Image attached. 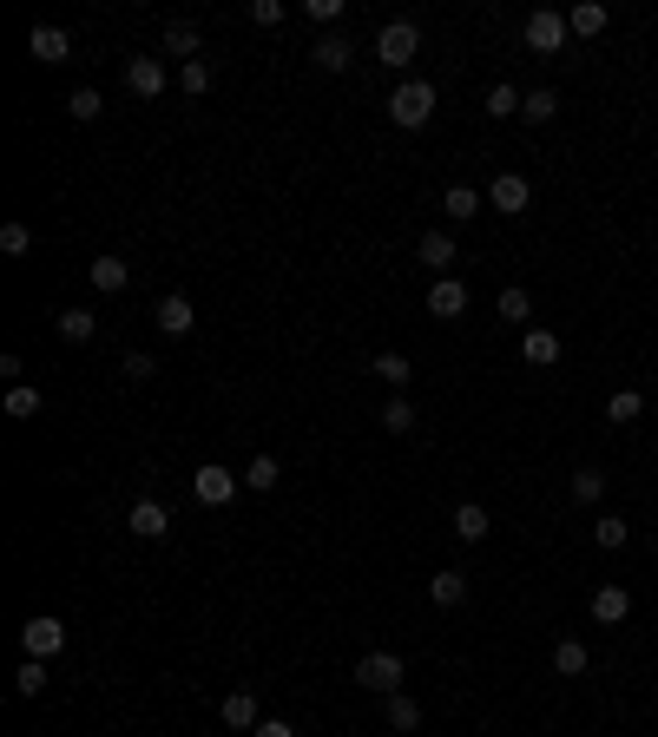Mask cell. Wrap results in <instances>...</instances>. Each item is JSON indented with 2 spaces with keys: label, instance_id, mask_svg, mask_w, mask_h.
<instances>
[{
  "label": "cell",
  "instance_id": "9",
  "mask_svg": "<svg viewBox=\"0 0 658 737\" xmlns=\"http://www.w3.org/2000/svg\"><path fill=\"white\" fill-rule=\"evenodd\" d=\"M27 53L40 66H60V60H73V33H66V27H33L27 33Z\"/></svg>",
  "mask_w": 658,
  "mask_h": 737
},
{
  "label": "cell",
  "instance_id": "26",
  "mask_svg": "<svg viewBox=\"0 0 658 737\" xmlns=\"http://www.w3.org/2000/svg\"><path fill=\"white\" fill-rule=\"evenodd\" d=\"M441 211H448V218H474V211H481V191H474V185H448V191H441Z\"/></svg>",
  "mask_w": 658,
  "mask_h": 737
},
{
  "label": "cell",
  "instance_id": "40",
  "mask_svg": "<svg viewBox=\"0 0 658 737\" xmlns=\"http://www.w3.org/2000/svg\"><path fill=\"white\" fill-rule=\"evenodd\" d=\"M66 112H73V119H99V112H106V99H99L93 86H79V93L66 99Z\"/></svg>",
  "mask_w": 658,
  "mask_h": 737
},
{
  "label": "cell",
  "instance_id": "17",
  "mask_svg": "<svg viewBox=\"0 0 658 737\" xmlns=\"http://www.w3.org/2000/svg\"><path fill=\"white\" fill-rule=\"evenodd\" d=\"M415 257H422L428 270H448V264H455V237H448V231H428L422 244H415Z\"/></svg>",
  "mask_w": 658,
  "mask_h": 737
},
{
  "label": "cell",
  "instance_id": "13",
  "mask_svg": "<svg viewBox=\"0 0 658 737\" xmlns=\"http://www.w3.org/2000/svg\"><path fill=\"white\" fill-rule=\"evenodd\" d=\"M218 718L231 724V731H257V724H264V711H257V698H251V691H231V698L218 705Z\"/></svg>",
  "mask_w": 658,
  "mask_h": 737
},
{
  "label": "cell",
  "instance_id": "43",
  "mask_svg": "<svg viewBox=\"0 0 658 737\" xmlns=\"http://www.w3.org/2000/svg\"><path fill=\"white\" fill-rule=\"evenodd\" d=\"M119 369H126V382H152V376H158V362H152V356H126Z\"/></svg>",
  "mask_w": 658,
  "mask_h": 737
},
{
  "label": "cell",
  "instance_id": "12",
  "mask_svg": "<svg viewBox=\"0 0 658 737\" xmlns=\"http://www.w3.org/2000/svg\"><path fill=\"white\" fill-rule=\"evenodd\" d=\"M593 619H599V626H626V619H632V593H626V586H599V593H593Z\"/></svg>",
  "mask_w": 658,
  "mask_h": 737
},
{
  "label": "cell",
  "instance_id": "44",
  "mask_svg": "<svg viewBox=\"0 0 658 737\" xmlns=\"http://www.w3.org/2000/svg\"><path fill=\"white\" fill-rule=\"evenodd\" d=\"M251 737H297V731H290V724H283V718H264V724H257Z\"/></svg>",
  "mask_w": 658,
  "mask_h": 737
},
{
  "label": "cell",
  "instance_id": "36",
  "mask_svg": "<svg viewBox=\"0 0 658 737\" xmlns=\"http://www.w3.org/2000/svg\"><path fill=\"white\" fill-rule=\"evenodd\" d=\"M178 86H185L191 99H198V93H211V66H204V60H185V66H178Z\"/></svg>",
  "mask_w": 658,
  "mask_h": 737
},
{
  "label": "cell",
  "instance_id": "39",
  "mask_svg": "<svg viewBox=\"0 0 658 737\" xmlns=\"http://www.w3.org/2000/svg\"><path fill=\"white\" fill-rule=\"evenodd\" d=\"M0 251H7V257H27L33 251V231H27V224H0Z\"/></svg>",
  "mask_w": 658,
  "mask_h": 737
},
{
  "label": "cell",
  "instance_id": "22",
  "mask_svg": "<svg viewBox=\"0 0 658 737\" xmlns=\"http://www.w3.org/2000/svg\"><path fill=\"white\" fill-rule=\"evenodd\" d=\"M553 112H560V93H553V86H533L527 106H520V119H527V126H547Z\"/></svg>",
  "mask_w": 658,
  "mask_h": 737
},
{
  "label": "cell",
  "instance_id": "42",
  "mask_svg": "<svg viewBox=\"0 0 658 737\" xmlns=\"http://www.w3.org/2000/svg\"><path fill=\"white\" fill-rule=\"evenodd\" d=\"M251 20L257 27H283V0H251Z\"/></svg>",
  "mask_w": 658,
  "mask_h": 737
},
{
  "label": "cell",
  "instance_id": "41",
  "mask_svg": "<svg viewBox=\"0 0 658 737\" xmlns=\"http://www.w3.org/2000/svg\"><path fill=\"white\" fill-rule=\"evenodd\" d=\"M303 14L323 20V27H336V20H343V0H303Z\"/></svg>",
  "mask_w": 658,
  "mask_h": 737
},
{
  "label": "cell",
  "instance_id": "33",
  "mask_svg": "<svg viewBox=\"0 0 658 737\" xmlns=\"http://www.w3.org/2000/svg\"><path fill=\"white\" fill-rule=\"evenodd\" d=\"M389 724H395V731H415V724H422V705H415L408 691H395V698H389Z\"/></svg>",
  "mask_w": 658,
  "mask_h": 737
},
{
  "label": "cell",
  "instance_id": "1",
  "mask_svg": "<svg viewBox=\"0 0 658 737\" xmlns=\"http://www.w3.org/2000/svg\"><path fill=\"white\" fill-rule=\"evenodd\" d=\"M389 119L402 132H422L428 119H435V86H428V79H402L389 93Z\"/></svg>",
  "mask_w": 658,
  "mask_h": 737
},
{
  "label": "cell",
  "instance_id": "3",
  "mask_svg": "<svg viewBox=\"0 0 658 737\" xmlns=\"http://www.w3.org/2000/svg\"><path fill=\"white\" fill-rule=\"evenodd\" d=\"M415 53H422V33H415V20H389V27L376 33V60L395 66V73H402Z\"/></svg>",
  "mask_w": 658,
  "mask_h": 737
},
{
  "label": "cell",
  "instance_id": "15",
  "mask_svg": "<svg viewBox=\"0 0 658 737\" xmlns=\"http://www.w3.org/2000/svg\"><path fill=\"white\" fill-rule=\"evenodd\" d=\"M310 60L323 66V73H343V66L356 60V47H349L343 33H323V40H316V47H310Z\"/></svg>",
  "mask_w": 658,
  "mask_h": 737
},
{
  "label": "cell",
  "instance_id": "28",
  "mask_svg": "<svg viewBox=\"0 0 658 737\" xmlns=\"http://www.w3.org/2000/svg\"><path fill=\"white\" fill-rule=\"evenodd\" d=\"M566 27L580 33V40H593V33H606V7H593V0H586V7H573V14H566Z\"/></svg>",
  "mask_w": 658,
  "mask_h": 737
},
{
  "label": "cell",
  "instance_id": "29",
  "mask_svg": "<svg viewBox=\"0 0 658 737\" xmlns=\"http://www.w3.org/2000/svg\"><path fill=\"white\" fill-rule=\"evenodd\" d=\"M7 415H14V422L40 415V389H33V382H14V389H7Z\"/></svg>",
  "mask_w": 658,
  "mask_h": 737
},
{
  "label": "cell",
  "instance_id": "4",
  "mask_svg": "<svg viewBox=\"0 0 658 737\" xmlns=\"http://www.w3.org/2000/svg\"><path fill=\"white\" fill-rule=\"evenodd\" d=\"M237 487H244V474H231V468H198V474H191V494H198V507H231Z\"/></svg>",
  "mask_w": 658,
  "mask_h": 737
},
{
  "label": "cell",
  "instance_id": "11",
  "mask_svg": "<svg viewBox=\"0 0 658 737\" xmlns=\"http://www.w3.org/2000/svg\"><path fill=\"white\" fill-rule=\"evenodd\" d=\"M126 527H132L139 540H165V534H172V514H165V501H139V507L126 514Z\"/></svg>",
  "mask_w": 658,
  "mask_h": 737
},
{
  "label": "cell",
  "instance_id": "35",
  "mask_svg": "<svg viewBox=\"0 0 658 737\" xmlns=\"http://www.w3.org/2000/svg\"><path fill=\"white\" fill-rule=\"evenodd\" d=\"M639 408H645V395H639V389H619V395L606 402V415H612V422H639Z\"/></svg>",
  "mask_w": 658,
  "mask_h": 737
},
{
  "label": "cell",
  "instance_id": "2",
  "mask_svg": "<svg viewBox=\"0 0 658 737\" xmlns=\"http://www.w3.org/2000/svg\"><path fill=\"white\" fill-rule=\"evenodd\" d=\"M402 678H408V665L395 659V652H362V659H356V685H362V691H382V698H395V691H402Z\"/></svg>",
  "mask_w": 658,
  "mask_h": 737
},
{
  "label": "cell",
  "instance_id": "18",
  "mask_svg": "<svg viewBox=\"0 0 658 737\" xmlns=\"http://www.w3.org/2000/svg\"><path fill=\"white\" fill-rule=\"evenodd\" d=\"M586 665H593V652H586L580 639H560V645H553V672H560V678H580Z\"/></svg>",
  "mask_w": 658,
  "mask_h": 737
},
{
  "label": "cell",
  "instance_id": "16",
  "mask_svg": "<svg viewBox=\"0 0 658 737\" xmlns=\"http://www.w3.org/2000/svg\"><path fill=\"white\" fill-rule=\"evenodd\" d=\"M520 356H527L533 369H547V362H560V336H553V330H527V336H520Z\"/></svg>",
  "mask_w": 658,
  "mask_h": 737
},
{
  "label": "cell",
  "instance_id": "5",
  "mask_svg": "<svg viewBox=\"0 0 658 737\" xmlns=\"http://www.w3.org/2000/svg\"><path fill=\"white\" fill-rule=\"evenodd\" d=\"M20 645H27V659H53L66 645V626L53 619V612H33L27 626H20Z\"/></svg>",
  "mask_w": 658,
  "mask_h": 737
},
{
  "label": "cell",
  "instance_id": "19",
  "mask_svg": "<svg viewBox=\"0 0 658 737\" xmlns=\"http://www.w3.org/2000/svg\"><path fill=\"white\" fill-rule=\"evenodd\" d=\"M132 283V270L119 264V257H93V290H106V297H119Z\"/></svg>",
  "mask_w": 658,
  "mask_h": 737
},
{
  "label": "cell",
  "instance_id": "14",
  "mask_svg": "<svg viewBox=\"0 0 658 737\" xmlns=\"http://www.w3.org/2000/svg\"><path fill=\"white\" fill-rule=\"evenodd\" d=\"M126 86H132L139 99H158V93H165V66H158L152 53H145V60H132V66H126Z\"/></svg>",
  "mask_w": 658,
  "mask_h": 737
},
{
  "label": "cell",
  "instance_id": "31",
  "mask_svg": "<svg viewBox=\"0 0 658 737\" xmlns=\"http://www.w3.org/2000/svg\"><path fill=\"white\" fill-rule=\"evenodd\" d=\"M520 106H527V93H514V86H494V93H487V119H514Z\"/></svg>",
  "mask_w": 658,
  "mask_h": 737
},
{
  "label": "cell",
  "instance_id": "24",
  "mask_svg": "<svg viewBox=\"0 0 658 737\" xmlns=\"http://www.w3.org/2000/svg\"><path fill=\"white\" fill-rule=\"evenodd\" d=\"M494 310H501L507 323H514V330H520V323H527V316H533V297H527V290H520V283H507L501 297H494Z\"/></svg>",
  "mask_w": 658,
  "mask_h": 737
},
{
  "label": "cell",
  "instance_id": "6",
  "mask_svg": "<svg viewBox=\"0 0 658 737\" xmlns=\"http://www.w3.org/2000/svg\"><path fill=\"white\" fill-rule=\"evenodd\" d=\"M566 14H553V7H540V14H527V47L533 53H560L566 47Z\"/></svg>",
  "mask_w": 658,
  "mask_h": 737
},
{
  "label": "cell",
  "instance_id": "8",
  "mask_svg": "<svg viewBox=\"0 0 658 737\" xmlns=\"http://www.w3.org/2000/svg\"><path fill=\"white\" fill-rule=\"evenodd\" d=\"M428 316H441V323L468 316V283H461V277H435V290H428Z\"/></svg>",
  "mask_w": 658,
  "mask_h": 737
},
{
  "label": "cell",
  "instance_id": "7",
  "mask_svg": "<svg viewBox=\"0 0 658 737\" xmlns=\"http://www.w3.org/2000/svg\"><path fill=\"white\" fill-rule=\"evenodd\" d=\"M487 204H494V211H507V218H520V211L533 204V185H527L520 172H501L494 185H487Z\"/></svg>",
  "mask_w": 658,
  "mask_h": 737
},
{
  "label": "cell",
  "instance_id": "23",
  "mask_svg": "<svg viewBox=\"0 0 658 737\" xmlns=\"http://www.w3.org/2000/svg\"><path fill=\"white\" fill-rule=\"evenodd\" d=\"M60 336H66V343H93V336H99V316L93 310H60Z\"/></svg>",
  "mask_w": 658,
  "mask_h": 737
},
{
  "label": "cell",
  "instance_id": "20",
  "mask_svg": "<svg viewBox=\"0 0 658 737\" xmlns=\"http://www.w3.org/2000/svg\"><path fill=\"white\" fill-rule=\"evenodd\" d=\"M369 369H376V376H382V382H389V389H395V395H402V389H408V376H415V369H408V356H402V349H382V356H376V362H369Z\"/></svg>",
  "mask_w": 658,
  "mask_h": 737
},
{
  "label": "cell",
  "instance_id": "30",
  "mask_svg": "<svg viewBox=\"0 0 658 737\" xmlns=\"http://www.w3.org/2000/svg\"><path fill=\"white\" fill-rule=\"evenodd\" d=\"M14 691H20V698H40V691H47V659H27V665H20Z\"/></svg>",
  "mask_w": 658,
  "mask_h": 737
},
{
  "label": "cell",
  "instance_id": "34",
  "mask_svg": "<svg viewBox=\"0 0 658 737\" xmlns=\"http://www.w3.org/2000/svg\"><path fill=\"white\" fill-rule=\"evenodd\" d=\"M244 481H251V487H257V494H270V487H277V481H283V468H277V455H257V461H251V474H244Z\"/></svg>",
  "mask_w": 658,
  "mask_h": 737
},
{
  "label": "cell",
  "instance_id": "27",
  "mask_svg": "<svg viewBox=\"0 0 658 737\" xmlns=\"http://www.w3.org/2000/svg\"><path fill=\"white\" fill-rule=\"evenodd\" d=\"M593 540H599V547H606V553H619V547H626V540H632V527H626V520H619V514H599V520H593Z\"/></svg>",
  "mask_w": 658,
  "mask_h": 737
},
{
  "label": "cell",
  "instance_id": "21",
  "mask_svg": "<svg viewBox=\"0 0 658 737\" xmlns=\"http://www.w3.org/2000/svg\"><path fill=\"white\" fill-rule=\"evenodd\" d=\"M428 599H435L441 612H455L461 599H468V580H461V573H435V580H428Z\"/></svg>",
  "mask_w": 658,
  "mask_h": 737
},
{
  "label": "cell",
  "instance_id": "10",
  "mask_svg": "<svg viewBox=\"0 0 658 737\" xmlns=\"http://www.w3.org/2000/svg\"><path fill=\"white\" fill-rule=\"evenodd\" d=\"M158 330H165V336H191V330H198L191 297H178V290H172V297H158Z\"/></svg>",
  "mask_w": 658,
  "mask_h": 737
},
{
  "label": "cell",
  "instance_id": "38",
  "mask_svg": "<svg viewBox=\"0 0 658 737\" xmlns=\"http://www.w3.org/2000/svg\"><path fill=\"white\" fill-rule=\"evenodd\" d=\"M599 494H606V474H599V468H580V474H573V501H586V507H593Z\"/></svg>",
  "mask_w": 658,
  "mask_h": 737
},
{
  "label": "cell",
  "instance_id": "25",
  "mask_svg": "<svg viewBox=\"0 0 658 737\" xmlns=\"http://www.w3.org/2000/svg\"><path fill=\"white\" fill-rule=\"evenodd\" d=\"M487 527H494V520H487V507H481V501L455 507V534H461V540H487Z\"/></svg>",
  "mask_w": 658,
  "mask_h": 737
},
{
  "label": "cell",
  "instance_id": "37",
  "mask_svg": "<svg viewBox=\"0 0 658 737\" xmlns=\"http://www.w3.org/2000/svg\"><path fill=\"white\" fill-rule=\"evenodd\" d=\"M382 428H389V435H408V428H415V408H408V395H395V402L382 408Z\"/></svg>",
  "mask_w": 658,
  "mask_h": 737
},
{
  "label": "cell",
  "instance_id": "32",
  "mask_svg": "<svg viewBox=\"0 0 658 737\" xmlns=\"http://www.w3.org/2000/svg\"><path fill=\"white\" fill-rule=\"evenodd\" d=\"M165 47L185 53V60H198V27H191V20H172V27H165Z\"/></svg>",
  "mask_w": 658,
  "mask_h": 737
}]
</instances>
